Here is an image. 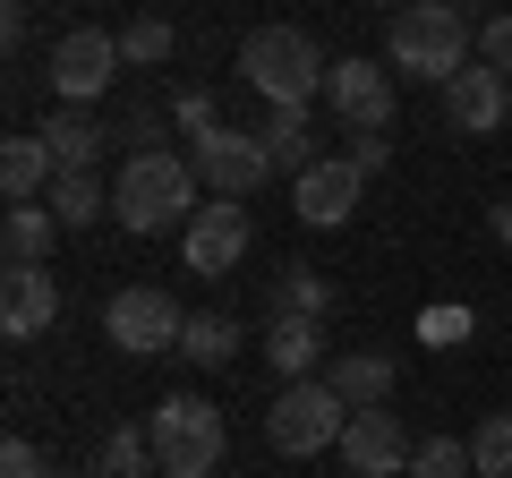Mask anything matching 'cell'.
Wrapping results in <instances>:
<instances>
[{"label":"cell","instance_id":"4","mask_svg":"<svg viewBox=\"0 0 512 478\" xmlns=\"http://www.w3.org/2000/svg\"><path fill=\"white\" fill-rule=\"evenodd\" d=\"M146 436H154L163 478H214V470H222V444H231V427H222L214 402H197V393H171V402H154Z\"/></svg>","mask_w":512,"mask_h":478},{"label":"cell","instance_id":"19","mask_svg":"<svg viewBox=\"0 0 512 478\" xmlns=\"http://www.w3.org/2000/svg\"><path fill=\"white\" fill-rule=\"evenodd\" d=\"M52 231H60L52 205H9V222H0V248H9V265H43V257H52Z\"/></svg>","mask_w":512,"mask_h":478},{"label":"cell","instance_id":"31","mask_svg":"<svg viewBox=\"0 0 512 478\" xmlns=\"http://www.w3.org/2000/svg\"><path fill=\"white\" fill-rule=\"evenodd\" d=\"M350 163H359L367 180H376V171L393 163V137H384V129H350Z\"/></svg>","mask_w":512,"mask_h":478},{"label":"cell","instance_id":"30","mask_svg":"<svg viewBox=\"0 0 512 478\" xmlns=\"http://www.w3.org/2000/svg\"><path fill=\"white\" fill-rule=\"evenodd\" d=\"M0 478H52V461H43L26 436H9V444H0Z\"/></svg>","mask_w":512,"mask_h":478},{"label":"cell","instance_id":"24","mask_svg":"<svg viewBox=\"0 0 512 478\" xmlns=\"http://www.w3.org/2000/svg\"><path fill=\"white\" fill-rule=\"evenodd\" d=\"M180 350L197 359V368H231V359H239V325H231V316H188Z\"/></svg>","mask_w":512,"mask_h":478},{"label":"cell","instance_id":"20","mask_svg":"<svg viewBox=\"0 0 512 478\" xmlns=\"http://www.w3.org/2000/svg\"><path fill=\"white\" fill-rule=\"evenodd\" d=\"M146 470H163V461H154V436H146V427H111V436L94 444V470L86 478H146Z\"/></svg>","mask_w":512,"mask_h":478},{"label":"cell","instance_id":"32","mask_svg":"<svg viewBox=\"0 0 512 478\" xmlns=\"http://www.w3.org/2000/svg\"><path fill=\"white\" fill-rule=\"evenodd\" d=\"M0 43H9V52L26 43V0H9V9H0Z\"/></svg>","mask_w":512,"mask_h":478},{"label":"cell","instance_id":"12","mask_svg":"<svg viewBox=\"0 0 512 478\" xmlns=\"http://www.w3.org/2000/svg\"><path fill=\"white\" fill-rule=\"evenodd\" d=\"M239 257H248V205L239 197L197 205V222H188V274H231Z\"/></svg>","mask_w":512,"mask_h":478},{"label":"cell","instance_id":"27","mask_svg":"<svg viewBox=\"0 0 512 478\" xmlns=\"http://www.w3.org/2000/svg\"><path fill=\"white\" fill-rule=\"evenodd\" d=\"M120 60H128V69H154V60H171V18H137V26H120Z\"/></svg>","mask_w":512,"mask_h":478},{"label":"cell","instance_id":"15","mask_svg":"<svg viewBox=\"0 0 512 478\" xmlns=\"http://www.w3.org/2000/svg\"><path fill=\"white\" fill-rule=\"evenodd\" d=\"M43 146H52L60 171H94V163H103V146H111V129L94 120L86 103H60L52 120H43Z\"/></svg>","mask_w":512,"mask_h":478},{"label":"cell","instance_id":"17","mask_svg":"<svg viewBox=\"0 0 512 478\" xmlns=\"http://www.w3.org/2000/svg\"><path fill=\"white\" fill-rule=\"evenodd\" d=\"M325 385L342 393L350 410H376V402H393V359H384V350H342L325 368Z\"/></svg>","mask_w":512,"mask_h":478},{"label":"cell","instance_id":"1","mask_svg":"<svg viewBox=\"0 0 512 478\" xmlns=\"http://www.w3.org/2000/svg\"><path fill=\"white\" fill-rule=\"evenodd\" d=\"M470 18H461L453 0H410V9H393V52H384V69L393 77H419V86H453L461 69H470Z\"/></svg>","mask_w":512,"mask_h":478},{"label":"cell","instance_id":"11","mask_svg":"<svg viewBox=\"0 0 512 478\" xmlns=\"http://www.w3.org/2000/svg\"><path fill=\"white\" fill-rule=\"evenodd\" d=\"M325 103L342 111L350 129H393V69L384 60H333Z\"/></svg>","mask_w":512,"mask_h":478},{"label":"cell","instance_id":"3","mask_svg":"<svg viewBox=\"0 0 512 478\" xmlns=\"http://www.w3.org/2000/svg\"><path fill=\"white\" fill-rule=\"evenodd\" d=\"M239 77H248L256 94L274 111H308L316 94H325V77H333V60L316 52L299 26H256L248 43H239Z\"/></svg>","mask_w":512,"mask_h":478},{"label":"cell","instance_id":"2","mask_svg":"<svg viewBox=\"0 0 512 478\" xmlns=\"http://www.w3.org/2000/svg\"><path fill=\"white\" fill-rule=\"evenodd\" d=\"M197 197H205L197 163L171 154V146H154V154H128V163H120L111 214H120L128 231H171V222H197Z\"/></svg>","mask_w":512,"mask_h":478},{"label":"cell","instance_id":"7","mask_svg":"<svg viewBox=\"0 0 512 478\" xmlns=\"http://www.w3.org/2000/svg\"><path fill=\"white\" fill-rule=\"evenodd\" d=\"M188 163H197L205 197H248V188H265L274 154H265V137H256V129H231V120H222L214 137H197V146H188Z\"/></svg>","mask_w":512,"mask_h":478},{"label":"cell","instance_id":"6","mask_svg":"<svg viewBox=\"0 0 512 478\" xmlns=\"http://www.w3.org/2000/svg\"><path fill=\"white\" fill-rule=\"evenodd\" d=\"M103 333L128 350V359H154V350H180L188 316H180V299H171V291L137 282V291H111V308H103Z\"/></svg>","mask_w":512,"mask_h":478},{"label":"cell","instance_id":"29","mask_svg":"<svg viewBox=\"0 0 512 478\" xmlns=\"http://www.w3.org/2000/svg\"><path fill=\"white\" fill-rule=\"evenodd\" d=\"M478 60L512 77V9H504V18H487V26H478Z\"/></svg>","mask_w":512,"mask_h":478},{"label":"cell","instance_id":"18","mask_svg":"<svg viewBox=\"0 0 512 478\" xmlns=\"http://www.w3.org/2000/svg\"><path fill=\"white\" fill-rule=\"evenodd\" d=\"M52 180H60V163H52V146H43V129L0 146V188H9V205H35Z\"/></svg>","mask_w":512,"mask_h":478},{"label":"cell","instance_id":"34","mask_svg":"<svg viewBox=\"0 0 512 478\" xmlns=\"http://www.w3.org/2000/svg\"><path fill=\"white\" fill-rule=\"evenodd\" d=\"M376 9H393V0H376Z\"/></svg>","mask_w":512,"mask_h":478},{"label":"cell","instance_id":"9","mask_svg":"<svg viewBox=\"0 0 512 478\" xmlns=\"http://www.w3.org/2000/svg\"><path fill=\"white\" fill-rule=\"evenodd\" d=\"M120 69H128L120 35H103V26H69V35L52 43V94H60V103H94Z\"/></svg>","mask_w":512,"mask_h":478},{"label":"cell","instance_id":"5","mask_svg":"<svg viewBox=\"0 0 512 478\" xmlns=\"http://www.w3.org/2000/svg\"><path fill=\"white\" fill-rule=\"evenodd\" d=\"M342 427H350V402L325 385V376L282 385L274 410H265V444H274L282 461H308V453H325V444H342Z\"/></svg>","mask_w":512,"mask_h":478},{"label":"cell","instance_id":"22","mask_svg":"<svg viewBox=\"0 0 512 478\" xmlns=\"http://www.w3.org/2000/svg\"><path fill=\"white\" fill-rule=\"evenodd\" d=\"M256 137H265V154H274V171H291V180L316 163V129H308V111H274Z\"/></svg>","mask_w":512,"mask_h":478},{"label":"cell","instance_id":"13","mask_svg":"<svg viewBox=\"0 0 512 478\" xmlns=\"http://www.w3.org/2000/svg\"><path fill=\"white\" fill-rule=\"evenodd\" d=\"M504 111H512V77H504V69H487V60H470V69L444 86V120H453L461 137L504 129Z\"/></svg>","mask_w":512,"mask_h":478},{"label":"cell","instance_id":"26","mask_svg":"<svg viewBox=\"0 0 512 478\" xmlns=\"http://www.w3.org/2000/svg\"><path fill=\"white\" fill-rule=\"evenodd\" d=\"M410 478H478V461H470L461 436H427L419 453H410Z\"/></svg>","mask_w":512,"mask_h":478},{"label":"cell","instance_id":"21","mask_svg":"<svg viewBox=\"0 0 512 478\" xmlns=\"http://www.w3.org/2000/svg\"><path fill=\"white\" fill-rule=\"evenodd\" d=\"M43 205L60 214V231H86V222H103V214H111V197H103V180H94V171H60Z\"/></svg>","mask_w":512,"mask_h":478},{"label":"cell","instance_id":"10","mask_svg":"<svg viewBox=\"0 0 512 478\" xmlns=\"http://www.w3.org/2000/svg\"><path fill=\"white\" fill-rule=\"evenodd\" d=\"M359 188H367V171L350 163V154H316L308 171H299V222H316V231H342L350 214H359Z\"/></svg>","mask_w":512,"mask_h":478},{"label":"cell","instance_id":"33","mask_svg":"<svg viewBox=\"0 0 512 478\" xmlns=\"http://www.w3.org/2000/svg\"><path fill=\"white\" fill-rule=\"evenodd\" d=\"M487 222H495V239H504V248H512V205H495Z\"/></svg>","mask_w":512,"mask_h":478},{"label":"cell","instance_id":"14","mask_svg":"<svg viewBox=\"0 0 512 478\" xmlns=\"http://www.w3.org/2000/svg\"><path fill=\"white\" fill-rule=\"evenodd\" d=\"M52 316H60V282L43 274V265H9V274H0V333H9V342L52 333Z\"/></svg>","mask_w":512,"mask_h":478},{"label":"cell","instance_id":"25","mask_svg":"<svg viewBox=\"0 0 512 478\" xmlns=\"http://www.w3.org/2000/svg\"><path fill=\"white\" fill-rule=\"evenodd\" d=\"M470 461H478V478H512V410L470 427Z\"/></svg>","mask_w":512,"mask_h":478},{"label":"cell","instance_id":"23","mask_svg":"<svg viewBox=\"0 0 512 478\" xmlns=\"http://www.w3.org/2000/svg\"><path fill=\"white\" fill-rule=\"evenodd\" d=\"M333 308V282L316 265H282L274 274V316H325Z\"/></svg>","mask_w":512,"mask_h":478},{"label":"cell","instance_id":"28","mask_svg":"<svg viewBox=\"0 0 512 478\" xmlns=\"http://www.w3.org/2000/svg\"><path fill=\"white\" fill-rule=\"evenodd\" d=\"M171 120H180V129H188V146H197V137H214V129H222V111H214V94H205V86H188L180 103H171Z\"/></svg>","mask_w":512,"mask_h":478},{"label":"cell","instance_id":"16","mask_svg":"<svg viewBox=\"0 0 512 478\" xmlns=\"http://www.w3.org/2000/svg\"><path fill=\"white\" fill-rule=\"evenodd\" d=\"M265 359L282 368V385L316 376L325 368V316H274V325H265Z\"/></svg>","mask_w":512,"mask_h":478},{"label":"cell","instance_id":"8","mask_svg":"<svg viewBox=\"0 0 512 478\" xmlns=\"http://www.w3.org/2000/svg\"><path fill=\"white\" fill-rule=\"evenodd\" d=\"M333 453L350 461V478H402L410 470V427H402V410L393 402H376V410H350V427H342V444Z\"/></svg>","mask_w":512,"mask_h":478}]
</instances>
